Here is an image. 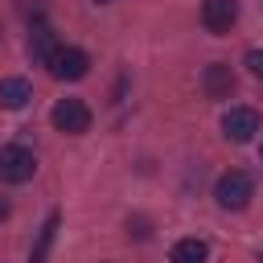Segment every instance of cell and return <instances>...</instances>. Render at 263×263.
<instances>
[{
  "mask_svg": "<svg viewBox=\"0 0 263 263\" xmlns=\"http://www.w3.org/2000/svg\"><path fill=\"white\" fill-rule=\"evenodd\" d=\"M99 4H111V0H99Z\"/></svg>",
  "mask_w": 263,
  "mask_h": 263,
  "instance_id": "9a60e30c",
  "label": "cell"
},
{
  "mask_svg": "<svg viewBox=\"0 0 263 263\" xmlns=\"http://www.w3.org/2000/svg\"><path fill=\"white\" fill-rule=\"evenodd\" d=\"M33 173H37V156H33L29 148H21V144L0 148V181H8V185H25Z\"/></svg>",
  "mask_w": 263,
  "mask_h": 263,
  "instance_id": "277c9868",
  "label": "cell"
},
{
  "mask_svg": "<svg viewBox=\"0 0 263 263\" xmlns=\"http://www.w3.org/2000/svg\"><path fill=\"white\" fill-rule=\"evenodd\" d=\"M53 49H58L53 29H49L45 21H37V25L29 29V58H33V62H49V58H53Z\"/></svg>",
  "mask_w": 263,
  "mask_h": 263,
  "instance_id": "ba28073f",
  "label": "cell"
},
{
  "mask_svg": "<svg viewBox=\"0 0 263 263\" xmlns=\"http://www.w3.org/2000/svg\"><path fill=\"white\" fill-rule=\"evenodd\" d=\"M49 123L66 136H82L90 132V107L82 99H58V107L49 111Z\"/></svg>",
  "mask_w": 263,
  "mask_h": 263,
  "instance_id": "3957f363",
  "label": "cell"
},
{
  "mask_svg": "<svg viewBox=\"0 0 263 263\" xmlns=\"http://www.w3.org/2000/svg\"><path fill=\"white\" fill-rule=\"evenodd\" d=\"M238 21V0H205L201 4V25L210 33H230V25Z\"/></svg>",
  "mask_w": 263,
  "mask_h": 263,
  "instance_id": "8992f818",
  "label": "cell"
},
{
  "mask_svg": "<svg viewBox=\"0 0 263 263\" xmlns=\"http://www.w3.org/2000/svg\"><path fill=\"white\" fill-rule=\"evenodd\" d=\"M259 156H263V144H259Z\"/></svg>",
  "mask_w": 263,
  "mask_h": 263,
  "instance_id": "5bb4252c",
  "label": "cell"
},
{
  "mask_svg": "<svg viewBox=\"0 0 263 263\" xmlns=\"http://www.w3.org/2000/svg\"><path fill=\"white\" fill-rule=\"evenodd\" d=\"M247 70H251L255 82L263 86V49H251V53H247Z\"/></svg>",
  "mask_w": 263,
  "mask_h": 263,
  "instance_id": "7c38bea8",
  "label": "cell"
},
{
  "mask_svg": "<svg viewBox=\"0 0 263 263\" xmlns=\"http://www.w3.org/2000/svg\"><path fill=\"white\" fill-rule=\"evenodd\" d=\"M58 214H49L45 218V226H41V234H37V242H33V251H29V263H45V255H49V247H53V234H58Z\"/></svg>",
  "mask_w": 263,
  "mask_h": 263,
  "instance_id": "8fae6325",
  "label": "cell"
},
{
  "mask_svg": "<svg viewBox=\"0 0 263 263\" xmlns=\"http://www.w3.org/2000/svg\"><path fill=\"white\" fill-rule=\"evenodd\" d=\"M168 259L173 263H205L210 259V247L201 238H181V242H173V255Z\"/></svg>",
  "mask_w": 263,
  "mask_h": 263,
  "instance_id": "30bf717a",
  "label": "cell"
},
{
  "mask_svg": "<svg viewBox=\"0 0 263 263\" xmlns=\"http://www.w3.org/2000/svg\"><path fill=\"white\" fill-rule=\"evenodd\" d=\"M45 66H49L53 78H62V82H78V78H86V70H90V53L78 49V45H58L53 58H49Z\"/></svg>",
  "mask_w": 263,
  "mask_h": 263,
  "instance_id": "7a4b0ae2",
  "label": "cell"
},
{
  "mask_svg": "<svg viewBox=\"0 0 263 263\" xmlns=\"http://www.w3.org/2000/svg\"><path fill=\"white\" fill-rule=\"evenodd\" d=\"M4 218H8V201L0 197V222H4Z\"/></svg>",
  "mask_w": 263,
  "mask_h": 263,
  "instance_id": "4fadbf2b",
  "label": "cell"
},
{
  "mask_svg": "<svg viewBox=\"0 0 263 263\" xmlns=\"http://www.w3.org/2000/svg\"><path fill=\"white\" fill-rule=\"evenodd\" d=\"M29 99H33V86H29L25 78H4V82H0V107L21 111Z\"/></svg>",
  "mask_w": 263,
  "mask_h": 263,
  "instance_id": "9c48e42d",
  "label": "cell"
},
{
  "mask_svg": "<svg viewBox=\"0 0 263 263\" xmlns=\"http://www.w3.org/2000/svg\"><path fill=\"white\" fill-rule=\"evenodd\" d=\"M214 197H218V205H222V210H247V201L255 197V185H251V177H247L242 168H230V173H222V177H218Z\"/></svg>",
  "mask_w": 263,
  "mask_h": 263,
  "instance_id": "6da1fadb",
  "label": "cell"
},
{
  "mask_svg": "<svg viewBox=\"0 0 263 263\" xmlns=\"http://www.w3.org/2000/svg\"><path fill=\"white\" fill-rule=\"evenodd\" d=\"M259 4H263V0H259Z\"/></svg>",
  "mask_w": 263,
  "mask_h": 263,
  "instance_id": "2e32d148",
  "label": "cell"
},
{
  "mask_svg": "<svg viewBox=\"0 0 263 263\" xmlns=\"http://www.w3.org/2000/svg\"><path fill=\"white\" fill-rule=\"evenodd\" d=\"M222 132H226V140L247 144V140L259 132V115H255L251 107H230V111L222 115Z\"/></svg>",
  "mask_w": 263,
  "mask_h": 263,
  "instance_id": "5b68a950",
  "label": "cell"
},
{
  "mask_svg": "<svg viewBox=\"0 0 263 263\" xmlns=\"http://www.w3.org/2000/svg\"><path fill=\"white\" fill-rule=\"evenodd\" d=\"M201 90H205V99H230V90H234V70H230L226 62H210L205 74H201Z\"/></svg>",
  "mask_w": 263,
  "mask_h": 263,
  "instance_id": "52a82bcc",
  "label": "cell"
}]
</instances>
